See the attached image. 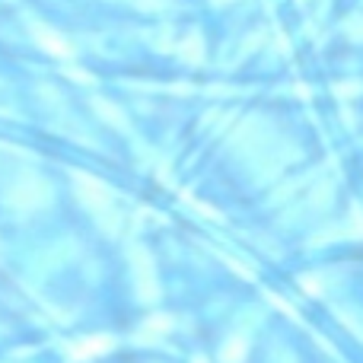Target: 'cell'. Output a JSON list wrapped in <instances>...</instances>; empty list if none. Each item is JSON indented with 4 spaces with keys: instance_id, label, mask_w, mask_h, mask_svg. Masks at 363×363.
<instances>
[{
    "instance_id": "obj_6",
    "label": "cell",
    "mask_w": 363,
    "mask_h": 363,
    "mask_svg": "<svg viewBox=\"0 0 363 363\" xmlns=\"http://www.w3.org/2000/svg\"><path fill=\"white\" fill-rule=\"evenodd\" d=\"M245 357V341L242 338H230L223 345V363H242Z\"/></svg>"
},
{
    "instance_id": "obj_4",
    "label": "cell",
    "mask_w": 363,
    "mask_h": 363,
    "mask_svg": "<svg viewBox=\"0 0 363 363\" xmlns=\"http://www.w3.org/2000/svg\"><path fill=\"white\" fill-rule=\"evenodd\" d=\"M106 351H112V338L96 335V338L80 341V345L70 351V357H74V360H93V357H99V354H106Z\"/></svg>"
},
{
    "instance_id": "obj_1",
    "label": "cell",
    "mask_w": 363,
    "mask_h": 363,
    "mask_svg": "<svg viewBox=\"0 0 363 363\" xmlns=\"http://www.w3.org/2000/svg\"><path fill=\"white\" fill-rule=\"evenodd\" d=\"M48 198H51L48 182L38 176H19L6 188V204L13 211H38V207L48 204Z\"/></svg>"
},
{
    "instance_id": "obj_5",
    "label": "cell",
    "mask_w": 363,
    "mask_h": 363,
    "mask_svg": "<svg viewBox=\"0 0 363 363\" xmlns=\"http://www.w3.org/2000/svg\"><path fill=\"white\" fill-rule=\"evenodd\" d=\"M35 38H38V45H42L45 51H51V55H70V45L64 42L61 35H57V32H48V29H42V26H38L35 29Z\"/></svg>"
},
{
    "instance_id": "obj_8",
    "label": "cell",
    "mask_w": 363,
    "mask_h": 363,
    "mask_svg": "<svg viewBox=\"0 0 363 363\" xmlns=\"http://www.w3.org/2000/svg\"><path fill=\"white\" fill-rule=\"evenodd\" d=\"M182 51H185L188 61H198V38H188V45Z\"/></svg>"
},
{
    "instance_id": "obj_2",
    "label": "cell",
    "mask_w": 363,
    "mask_h": 363,
    "mask_svg": "<svg viewBox=\"0 0 363 363\" xmlns=\"http://www.w3.org/2000/svg\"><path fill=\"white\" fill-rule=\"evenodd\" d=\"M74 188H77V198L86 211L102 213V211H112V188L106 182H99L96 176H86V172H77L74 176Z\"/></svg>"
},
{
    "instance_id": "obj_7",
    "label": "cell",
    "mask_w": 363,
    "mask_h": 363,
    "mask_svg": "<svg viewBox=\"0 0 363 363\" xmlns=\"http://www.w3.org/2000/svg\"><path fill=\"white\" fill-rule=\"evenodd\" d=\"M96 112H99L102 118H108V121H112L115 128H125V118H121V112H118V108H112V106H108V102H96Z\"/></svg>"
},
{
    "instance_id": "obj_3",
    "label": "cell",
    "mask_w": 363,
    "mask_h": 363,
    "mask_svg": "<svg viewBox=\"0 0 363 363\" xmlns=\"http://www.w3.org/2000/svg\"><path fill=\"white\" fill-rule=\"evenodd\" d=\"M131 271H134V284H138V294L144 300H153L157 296V271L150 264V255L144 249L131 252Z\"/></svg>"
}]
</instances>
